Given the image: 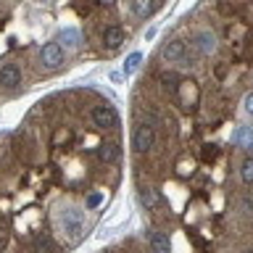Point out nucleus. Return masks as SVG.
<instances>
[{"label": "nucleus", "instance_id": "7", "mask_svg": "<svg viewBox=\"0 0 253 253\" xmlns=\"http://www.w3.org/2000/svg\"><path fill=\"white\" fill-rule=\"evenodd\" d=\"M129 5H132V14H135L137 19H148L156 11V0H132Z\"/></svg>", "mask_w": 253, "mask_h": 253}, {"label": "nucleus", "instance_id": "17", "mask_svg": "<svg viewBox=\"0 0 253 253\" xmlns=\"http://www.w3.org/2000/svg\"><path fill=\"white\" fill-rule=\"evenodd\" d=\"M201 156H203L206 161H214V158H216V145H214V142H211V145H203Z\"/></svg>", "mask_w": 253, "mask_h": 253}, {"label": "nucleus", "instance_id": "16", "mask_svg": "<svg viewBox=\"0 0 253 253\" xmlns=\"http://www.w3.org/2000/svg\"><path fill=\"white\" fill-rule=\"evenodd\" d=\"M140 61H142V56H140V53H132V56L124 61V71H126V74H132V71H135L137 66H140Z\"/></svg>", "mask_w": 253, "mask_h": 253}, {"label": "nucleus", "instance_id": "8", "mask_svg": "<svg viewBox=\"0 0 253 253\" xmlns=\"http://www.w3.org/2000/svg\"><path fill=\"white\" fill-rule=\"evenodd\" d=\"M161 56L169 58V61H177V58L185 56V42L182 40H172L164 45V50H161Z\"/></svg>", "mask_w": 253, "mask_h": 253}, {"label": "nucleus", "instance_id": "13", "mask_svg": "<svg viewBox=\"0 0 253 253\" xmlns=\"http://www.w3.org/2000/svg\"><path fill=\"white\" fill-rule=\"evenodd\" d=\"M240 177H243L245 185H253V156L243 161V166H240Z\"/></svg>", "mask_w": 253, "mask_h": 253}, {"label": "nucleus", "instance_id": "10", "mask_svg": "<svg viewBox=\"0 0 253 253\" xmlns=\"http://www.w3.org/2000/svg\"><path fill=\"white\" fill-rule=\"evenodd\" d=\"M140 201H142V206L150 208V211L161 206V195H158V190H153V188H145V190H142V192H140Z\"/></svg>", "mask_w": 253, "mask_h": 253}, {"label": "nucleus", "instance_id": "1", "mask_svg": "<svg viewBox=\"0 0 253 253\" xmlns=\"http://www.w3.org/2000/svg\"><path fill=\"white\" fill-rule=\"evenodd\" d=\"M156 142V129L153 124H137L135 126V135H132V145H135L137 153H148Z\"/></svg>", "mask_w": 253, "mask_h": 253}, {"label": "nucleus", "instance_id": "9", "mask_svg": "<svg viewBox=\"0 0 253 253\" xmlns=\"http://www.w3.org/2000/svg\"><path fill=\"white\" fill-rule=\"evenodd\" d=\"M103 42L108 47H119L124 42V29L122 27H108L103 32Z\"/></svg>", "mask_w": 253, "mask_h": 253}, {"label": "nucleus", "instance_id": "20", "mask_svg": "<svg viewBox=\"0 0 253 253\" xmlns=\"http://www.w3.org/2000/svg\"><path fill=\"white\" fill-rule=\"evenodd\" d=\"M245 108H248V113H253V93L245 98Z\"/></svg>", "mask_w": 253, "mask_h": 253}, {"label": "nucleus", "instance_id": "5", "mask_svg": "<svg viewBox=\"0 0 253 253\" xmlns=\"http://www.w3.org/2000/svg\"><path fill=\"white\" fill-rule=\"evenodd\" d=\"M21 82V71L16 69L14 63H5L0 66V84H5V87H14V84Z\"/></svg>", "mask_w": 253, "mask_h": 253}, {"label": "nucleus", "instance_id": "14", "mask_svg": "<svg viewBox=\"0 0 253 253\" xmlns=\"http://www.w3.org/2000/svg\"><path fill=\"white\" fill-rule=\"evenodd\" d=\"M61 40H63L66 47H79V32H77V29H63Z\"/></svg>", "mask_w": 253, "mask_h": 253}, {"label": "nucleus", "instance_id": "4", "mask_svg": "<svg viewBox=\"0 0 253 253\" xmlns=\"http://www.w3.org/2000/svg\"><path fill=\"white\" fill-rule=\"evenodd\" d=\"M40 58H42V63H45L47 69H58V66L63 63V47L58 45V42H47V45L42 47Z\"/></svg>", "mask_w": 253, "mask_h": 253}, {"label": "nucleus", "instance_id": "6", "mask_svg": "<svg viewBox=\"0 0 253 253\" xmlns=\"http://www.w3.org/2000/svg\"><path fill=\"white\" fill-rule=\"evenodd\" d=\"M148 245L153 248V253H169V237L158 230H150L148 232Z\"/></svg>", "mask_w": 253, "mask_h": 253}, {"label": "nucleus", "instance_id": "18", "mask_svg": "<svg viewBox=\"0 0 253 253\" xmlns=\"http://www.w3.org/2000/svg\"><path fill=\"white\" fill-rule=\"evenodd\" d=\"M100 201H103V195H100V192H90V195H87V208L100 206Z\"/></svg>", "mask_w": 253, "mask_h": 253}, {"label": "nucleus", "instance_id": "12", "mask_svg": "<svg viewBox=\"0 0 253 253\" xmlns=\"http://www.w3.org/2000/svg\"><path fill=\"white\" fill-rule=\"evenodd\" d=\"M235 142H237L240 148H253V129H251V126H237V132H235Z\"/></svg>", "mask_w": 253, "mask_h": 253}, {"label": "nucleus", "instance_id": "19", "mask_svg": "<svg viewBox=\"0 0 253 253\" xmlns=\"http://www.w3.org/2000/svg\"><path fill=\"white\" fill-rule=\"evenodd\" d=\"M34 245H37V251L50 248V240H47V235H42V237H37V240H34Z\"/></svg>", "mask_w": 253, "mask_h": 253}, {"label": "nucleus", "instance_id": "15", "mask_svg": "<svg viewBox=\"0 0 253 253\" xmlns=\"http://www.w3.org/2000/svg\"><path fill=\"white\" fill-rule=\"evenodd\" d=\"M198 50H201V53H211V50H214V37H211V34H201V37H198Z\"/></svg>", "mask_w": 253, "mask_h": 253}, {"label": "nucleus", "instance_id": "3", "mask_svg": "<svg viewBox=\"0 0 253 253\" xmlns=\"http://www.w3.org/2000/svg\"><path fill=\"white\" fill-rule=\"evenodd\" d=\"M63 230L69 232L71 240H79L84 232V221L79 211H63Z\"/></svg>", "mask_w": 253, "mask_h": 253}, {"label": "nucleus", "instance_id": "2", "mask_svg": "<svg viewBox=\"0 0 253 253\" xmlns=\"http://www.w3.org/2000/svg\"><path fill=\"white\" fill-rule=\"evenodd\" d=\"M93 122H95V126H100V129H111V126L119 124V116L111 106H95L93 108Z\"/></svg>", "mask_w": 253, "mask_h": 253}, {"label": "nucleus", "instance_id": "11", "mask_svg": "<svg viewBox=\"0 0 253 253\" xmlns=\"http://www.w3.org/2000/svg\"><path fill=\"white\" fill-rule=\"evenodd\" d=\"M98 156H100V161L111 164V161L119 158V145H116V142H103V145L98 148Z\"/></svg>", "mask_w": 253, "mask_h": 253}]
</instances>
